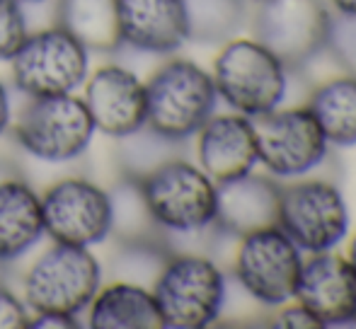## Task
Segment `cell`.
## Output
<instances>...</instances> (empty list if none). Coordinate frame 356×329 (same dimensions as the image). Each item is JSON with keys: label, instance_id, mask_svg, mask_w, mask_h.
<instances>
[{"label": "cell", "instance_id": "1", "mask_svg": "<svg viewBox=\"0 0 356 329\" xmlns=\"http://www.w3.org/2000/svg\"><path fill=\"white\" fill-rule=\"evenodd\" d=\"M216 102L211 73L187 58H172L145 81V126L182 143L213 117Z\"/></svg>", "mask_w": 356, "mask_h": 329}, {"label": "cell", "instance_id": "2", "mask_svg": "<svg viewBox=\"0 0 356 329\" xmlns=\"http://www.w3.org/2000/svg\"><path fill=\"white\" fill-rule=\"evenodd\" d=\"M102 286V264L90 247L54 242L24 271L22 298L34 315L78 317Z\"/></svg>", "mask_w": 356, "mask_h": 329}, {"label": "cell", "instance_id": "3", "mask_svg": "<svg viewBox=\"0 0 356 329\" xmlns=\"http://www.w3.org/2000/svg\"><path fill=\"white\" fill-rule=\"evenodd\" d=\"M163 327L204 329L213 325L225 303V278L204 254H168L153 278Z\"/></svg>", "mask_w": 356, "mask_h": 329}, {"label": "cell", "instance_id": "4", "mask_svg": "<svg viewBox=\"0 0 356 329\" xmlns=\"http://www.w3.org/2000/svg\"><path fill=\"white\" fill-rule=\"evenodd\" d=\"M153 223L170 233H202L216 221V182L199 164L170 158L138 179Z\"/></svg>", "mask_w": 356, "mask_h": 329}, {"label": "cell", "instance_id": "5", "mask_svg": "<svg viewBox=\"0 0 356 329\" xmlns=\"http://www.w3.org/2000/svg\"><path fill=\"white\" fill-rule=\"evenodd\" d=\"M286 68L254 39H228L213 61L218 99L248 119L277 109L286 97Z\"/></svg>", "mask_w": 356, "mask_h": 329}, {"label": "cell", "instance_id": "6", "mask_svg": "<svg viewBox=\"0 0 356 329\" xmlns=\"http://www.w3.org/2000/svg\"><path fill=\"white\" fill-rule=\"evenodd\" d=\"M332 12L325 0H250L252 39L274 53L286 71L308 66L325 49Z\"/></svg>", "mask_w": 356, "mask_h": 329}, {"label": "cell", "instance_id": "7", "mask_svg": "<svg viewBox=\"0 0 356 329\" xmlns=\"http://www.w3.org/2000/svg\"><path fill=\"white\" fill-rule=\"evenodd\" d=\"M95 121L83 97H29L15 121V138L42 162L78 160L95 136Z\"/></svg>", "mask_w": 356, "mask_h": 329}, {"label": "cell", "instance_id": "8", "mask_svg": "<svg viewBox=\"0 0 356 329\" xmlns=\"http://www.w3.org/2000/svg\"><path fill=\"white\" fill-rule=\"evenodd\" d=\"M88 49L58 24L29 32L10 58L15 87L27 97L73 94L88 78Z\"/></svg>", "mask_w": 356, "mask_h": 329}, {"label": "cell", "instance_id": "9", "mask_svg": "<svg viewBox=\"0 0 356 329\" xmlns=\"http://www.w3.org/2000/svg\"><path fill=\"white\" fill-rule=\"evenodd\" d=\"M277 226L300 252H330L347 237L349 208L334 184L323 179H300L282 187Z\"/></svg>", "mask_w": 356, "mask_h": 329}, {"label": "cell", "instance_id": "10", "mask_svg": "<svg viewBox=\"0 0 356 329\" xmlns=\"http://www.w3.org/2000/svg\"><path fill=\"white\" fill-rule=\"evenodd\" d=\"M303 252L279 226L262 228L240 237L235 252V278L250 298L269 307L293 301Z\"/></svg>", "mask_w": 356, "mask_h": 329}, {"label": "cell", "instance_id": "11", "mask_svg": "<svg viewBox=\"0 0 356 329\" xmlns=\"http://www.w3.org/2000/svg\"><path fill=\"white\" fill-rule=\"evenodd\" d=\"M257 162L282 179L303 177L327 158V138L308 107L272 109L252 119Z\"/></svg>", "mask_w": 356, "mask_h": 329}, {"label": "cell", "instance_id": "12", "mask_svg": "<svg viewBox=\"0 0 356 329\" xmlns=\"http://www.w3.org/2000/svg\"><path fill=\"white\" fill-rule=\"evenodd\" d=\"M44 235L73 247H92L112 235V196L85 177H66L42 194Z\"/></svg>", "mask_w": 356, "mask_h": 329}, {"label": "cell", "instance_id": "13", "mask_svg": "<svg viewBox=\"0 0 356 329\" xmlns=\"http://www.w3.org/2000/svg\"><path fill=\"white\" fill-rule=\"evenodd\" d=\"M293 301L300 303L323 327L356 320V273L347 257L318 252L303 259Z\"/></svg>", "mask_w": 356, "mask_h": 329}, {"label": "cell", "instance_id": "14", "mask_svg": "<svg viewBox=\"0 0 356 329\" xmlns=\"http://www.w3.org/2000/svg\"><path fill=\"white\" fill-rule=\"evenodd\" d=\"M83 85V102L104 136L122 138L145 126V83L131 68L107 63Z\"/></svg>", "mask_w": 356, "mask_h": 329}, {"label": "cell", "instance_id": "15", "mask_svg": "<svg viewBox=\"0 0 356 329\" xmlns=\"http://www.w3.org/2000/svg\"><path fill=\"white\" fill-rule=\"evenodd\" d=\"M279 194H282V184L254 172L218 182L213 226L238 240L248 233L277 226Z\"/></svg>", "mask_w": 356, "mask_h": 329}, {"label": "cell", "instance_id": "16", "mask_svg": "<svg viewBox=\"0 0 356 329\" xmlns=\"http://www.w3.org/2000/svg\"><path fill=\"white\" fill-rule=\"evenodd\" d=\"M122 47L168 56L189 42L182 0H117Z\"/></svg>", "mask_w": 356, "mask_h": 329}, {"label": "cell", "instance_id": "17", "mask_svg": "<svg viewBox=\"0 0 356 329\" xmlns=\"http://www.w3.org/2000/svg\"><path fill=\"white\" fill-rule=\"evenodd\" d=\"M197 158L216 184L252 172L257 164L252 119L238 112L211 117L197 131Z\"/></svg>", "mask_w": 356, "mask_h": 329}, {"label": "cell", "instance_id": "18", "mask_svg": "<svg viewBox=\"0 0 356 329\" xmlns=\"http://www.w3.org/2000/svg\"><path fill=\"white\" fill-rule=\"evenodd\" d=\"M44 237L42 196L19 177L0 182V262L10 264Z\"/></svg>", "mask_w": 356, "mask_h": 329}, {"label": "cell", "instance_id": "19", "mask_svg": "<svg viewBox=\"0 0 356 329\" xmlns=\"http://www.w3.org/2000/svg\"><path fill=\"white\" fill-rule=\"evenodd\" d=\"M85 310L92 329H163L153 291L141 283L117 278L114 283L99 286Z\"/></svg>", "mask_w": 356, "mask_h": 329}, {"label": "cell", "instance_id": "20", "mask_svg": "<svg viewBox=\"0 0 356 329\" xmlns=\"http://www.w3.org/2000/svg\"><path fill=\"white\" fill-rule=\"evenodd\" d=\"M56 24L88 51L112 53L122 49L117 0H56Z\"/></svg>", "mask_w": 356, "mask_h": 329}, {"label": "cell", "instance_id": "21", "mask_svg": "<svg viewBox=\"0 0 356 329\" xmlns=\"http://www.w3.org/2000/svg\"><path fill=\"white\" fill-rule=\"evenodd\" d=\"M308 112L318 121L327 143L339 148L356 146V78L339 76L315 87Z\"/></svg>", "mask_w": 356, "mask_h": 329}, {"label": "cell", "instance_id": "22", "mask_svg": "<svg viewBox=\"0 0 356 329\" xmlns=\"http://www.w3.org/2000/svg\"><path fill=\"white\" fill-rule=\"evenodd\" d=\"M189 42L225 44L248 24L250 0H182Z\"/></svg>", "mask_w": 356, "mask_h": 329}, {"label": "cell", "instance_id": "23", "mask_svg": "<svg viewBox=\"0 0 356 329\" xmlns=\"http://www.w3.org/2000/svg\"><path fill=\"white\" fill-rule=\"evenodd\" d=\"M117 155L119 164L124 169V177L134 179V182L145 177L160 162L175 158V148L179 146V141H170V138L150 131L148 126L138 128V131L129 133V136L117 138Z\"/></svg>", "mask_w": 356, "mask_h": 329}, {"label": "cell", "instance_id": "24", "mask_svg": "<svg viewBox=\"0 0 356 329\" xmlns=\"http://www.w3.org/2000/svg\"><path fill=\"white\" fill-rule=\"evenodd\" d=\"M325 49L332 53L347 76L356 78V15H332Z\"/></svg>", "mask_w": 356, "mask_h": 329}, {"label": "cell", "instance_id": "25", "mask_svg": "<svg viewBox=\"0 0 356 329\" xmlns=\"http://www.w3.org/2000/svg\"><path fill=\"white\" fill-rule=\"evenodd\" d=\"M29 37V24L17 0H0V61H10L24 39Z\"/></svg>", "mask_w": 356, "mask_h": 329}, {"label": "cell", "instance_id": "26", "mask_svg": "<svg viewBox=\"0 0 356 329\" xmlns=\"http://www.w3.org/2000/svg\"><path fill=\"white\" fill-rule=\"evenodd\" d=\"M29 307L0 281V329H27Z\"/></svg>", "mask_w": 356, "mask_h": 329}, {"label": "cell", "instance_id": "27", "mask_svg": "<svg viewBox=\"0 0 356 329\" xmlns=\"http://www.w3.org/2000/svg\"><path fill=\"white\" fill-rule=\"evenodd\" d=\"M274 325L289 327V329H320L323 327L303 305H300V303H296V305L284 303V310L277 315V322H274Z\"/></svg>", "mask_w": 356, "mask_h": 329}, {"label": "cell", "instance_id": "28", "mask_svg": "<svg viewBox=\"0 0 356 329\" xmlns=\"http://www.w3.org/2000/svg\"><path fill=\"white\" fill-rule=\"evenodd\" d=\"M75 329L80 327L78 317H68V315H32L29 317L27 329Z\"/></svg>", "mask_w": 356, "mask_h": 329}, {"label": "cell", "instance_id": "29", "mask_svg": "<svg viewBox=\"0 0 356 329\" xmlns=\"http://www.w3.org/2000/svg\"><path fill=\"white\" fill-rule=\"evenodd\" d=\"M10 119H13V109H10V94H8V87L0 83V136L8 131Z\"/></svg>", "mask_w": 356, "mask_h": 329}, {"label": "cell", "instance_id": "30", "mask_svg": "<svg viewBox=\"0 0 356 329\" xmlns=\"http://www.w3.org/2000/svg\"><path fill=\"white\" fill-rule=\"evenodd\" d=\"M332 8L337 12H344V15H356V0H330Z\"/></svg>", "mask_w": 356, "mask_h": 329}, {"label": "cell", "instance_id": "31", "mask_svg": "<svg viewBox=\"0 0 356 329\" xmlns=\"http://www.w3.org/2000/svg\"><path fill=\"white\" fill-rule=\"evenodd\" d=\"M10 177H19V169L15 167L13 162L0 160V182H3V179H10Z\"/></svg>", "mask_w": 356, "mask_h": 329}, {"label": "cell", "instance_id": "32", "mask_svg": "<svg viewBox=\"0 0 356 329\" xmlns=\"http://www.w3.org/2000/svg\"><path fill=\"white\" fill-rule=\"evenodd\" d=\"M347 259H349V264H352V269H354V273H356V235L352 237V242H349V254H347Z\"/></svg>", "mask_w": 356, "mask_h": 329}, {"label": "cell", "instance_id": "33", "mask_svg": "<svg viewBox=\"0 0 356 329\" xmlns=\"http://www.w3.org/2000/svg\"><path fill=\"white\" fill-rule=\"evenodd\" d=\"M19 5H27V3H42V0H17Z\"/></svg>", "mask_w": 356, "mask_h": 329}, {"label": "cell", "instance_id": "34", "mask_svg": "<svg viewBox=\"0 0 356 329\" xmlns=\"http://www.w3.org/2000/svg\"><path fill=\"white\" fill-rule=\"evenodd\" d=\"M3 273H5V264L0 262V281H3Z\"/></svg>", "mask_w": 356, "mask_h": 329}]
</instances>
